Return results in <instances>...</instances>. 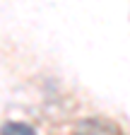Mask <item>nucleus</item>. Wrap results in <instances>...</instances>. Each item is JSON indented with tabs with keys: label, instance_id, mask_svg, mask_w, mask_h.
<instances>
[{
	"label": "nucleus",
	"instance_id": "1",
	"mask_svg": "<svg viewBox=\"0 0 130 135\" xmlns=\"http://www.w3.org/2000/svg\"><path fill=\"white\" fill-rule=\"evenodd\" d=\"M63 135H125L108 118H79L63 130Z\"/></svg>",
	"mask_w": 130,
	"mask_h": 135
},
{
	"label": "nucleus",
	"instance_id": "2",
	"mask_svg": "<svg viewBox=\"0 0 130 135\" xmlns=\"http://www.w3.org/2000/svg\"><path fill=\"white\" fill-rule=\"evenodd\" d=\"M0 135H34V130L27 123H5L0 128Z\"/></svg>",
	"mask_w": 130,
	"mask_h": 135
}]
</instances>
